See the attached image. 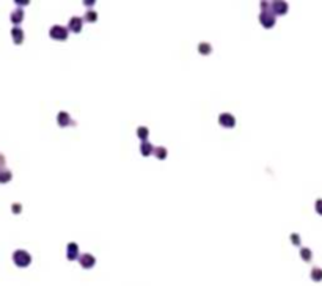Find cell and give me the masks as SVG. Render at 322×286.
Returning <instances> with one entry per match:
<instances>
[{
    "label": "cell",
    "mask_w": 322,
    "mask_h": 286,
    "mask_svg": "<svg viewBox=\"0 0 322 286\" xmlns=\"http://www.w3.org/2000/svg\"><path fill=\"white\" fill-rule=\"evenodd\" d=\"M13 211L14 212H20V204H13Z\"/></svg>",
    "instance_id": "obj_22"
},
{
    "label": "cell",
    "mask_w": 322,
    "mask_h": 286,
    "mask_svg": "<svg viewBox=\"0 0 322 286\" xmlns=\"http://www.w3.org/2000/svg\"><path fill=\"white\" fill-rule=\"evenodd\" d=\"M14 263L18 266H27V264H30V255L24 250H18L14 253Z\"/></svg>",
    "instance_id": "obj_4"
},
{
    "label": "cell",
    "mask_w": 322,
    "mask_h": 286,
    "mask_svg": "<svg viewBox=\"0 0 322 286\" xmlns=\"http://www.w3.org/2000/svg\"><path fill=\"white\" fill-rule=\"evenodd\" d=\"M272 13L275 16H283L288 13V3L286 2H272Z\"/></svg>",
    "instance_id": "obj_7"
},
{
    "label": "cell",
    "mask_w": 322,
    "mask_h": 286,
    "mask_svg": "<svg viewBox=\"0 0 322 286\" xmlns=\"http://www.w3.org/2000/svg\"><path fill=\"white\" fill-rule=\"evenodd\" d=\"M68 33H69V30L66 27H63V25H53L51 28V32H49V35L55 41H65L68 38Z\"/></svg>",
    "instance_id": "obj_1"
},
{
    "label": "cell",
    "mask_w": 322,
    "mask_h": 286,
    "mask_svg": "<svg viewBox=\"0 0 322 286\" xmlns=\"http://www.w3.org/2000/svg\"><path fill=\"white\" fill-rule=\"evenodd\" d=\"M291 241H292V244L294 245H300V237H299V234H291Z\"/></svg>",
    "instance_id": "obj_20"
},
{
    "label": "cell",
    "mask_w": 322,
    "mask_h": 286,
    "mask_svg": "<svg viewBox=\"0 0 322 286\" xmlns=\"http://www.w3.org/2000/svg\"><path fill=\"white\" fill-rule=\"evenodd\" d=\"M82 27H83V19L82 18H74L69 19V24H68V30L69 32H74V33H80L82 32Z\"/></svg>",
    "instance_id": "obj_6"
},
{
    "label": "cell",
    "mask_w": 322,
    "mask_h": 286,
    "mask_svg": "<svg viewBox=\"0 0 322 286\" xmlns=\"http://www.w3.org/2000/svg\"><path fill=\"white\" fill-rule=\"evenodd\" d=\"M311 277L314 280H321L322 278V271H321V269H314V271L311 272Z\"/></svg>",
    "instance_id": "obj_19"
},
{
    "label": "cell",
    "mask_w": 322,
    "mask_h": 286,
    "mask_svg": "<svg viewBox=\"0 0 322 286\" xmlns=\"http://www.w3.org/2000/svg\"><path fill=\"white\" fill-rule=\"evenodd\" d=\"M11 18H13V19H11L13 22H20V20L24 19V13L20 11V10H18V11L13 13V16H11Z\"/></svg>",
    "instance_id": "obj_16"
},
{
    "label": "cell",
    "mask_w": 322,
    "mask_h": 286,
    "mask_svg": "<svg viewBox=\"0 0 322 286\" xmlns=\"http://www.w3.org/2000/svg\"><path fill=\"white\" fill-rule=\"evenodd\" d=\"M259 22H261L262 27L272 28L275 25V22H277V19H275V14L272 11H262L259 14Z\"/></svg>",
    "instance_id": "obj_2"
},
{
    "label": "cell",
    "mask_w": 322,
    "mask_h": 286,
    "mask_svg": "<svg viewBox=\"0 0 322 286\" xmlns=\"http://www.w3.org/2000/svg\"><path fill=\"white\" fill-rule=\"evenodd\" d=\"M300 256L305 259V261H309L311 259V251H309L308 249H302L300 250Z\"/></svg>",
    "instance_id": "obj_17"
},
{
    "label": "cell",
    "mask_w": 322,
    "mask_h": 286,
    "mask_svg": "<svg viewBox=\"0 0 322 286\" xmlns=\"http://www.w3.org/2000/svg\"><path fill=\"white\" fill-rule=\"evenodd\" d=\"M219 124L225 129H231V128L236 126V118H234V115H231V113H228V112L220 113L219 115Z\"/></svg>",
    "instance_id": "obj_3"
},
{
    "label": "cell",
    "mask_w": 322,
    "mask_h": 286,
    "mask_svg": "<svg viewBox=\"0 0 322 286\" xmlns=\"http://www.w3.org/2000/svg\"><path fill=\"white\" fill-rule=\"evenodd\" d=\"M79 261H80V266H82V267L90 269V267H93V266H94L96 259H94V256H93V255L85 253V255H82L80 258H79Z\"/></svg>",
    "instance_id": "obj_8"
},
{
    "label": "cell",
    "mask_w": 322,
    "mask_h": 286,
    "mask_svg": "<svg viewBox=\"0 0 322 286\" xmlns=\"http://www.w3.org/2000/svg\"><path fill=\"white\" fill-rule=\"evenodd\" d=\"M8 179H11V173L10 171H2L0 173V182H6Z\"/></svg>",
    "instance_id": "obj_18"
},
{
    "label": "cell",
    "mask_w": 322,
    "mask_h": 286,
    "mask_svg": "<svg viewBox=\"0 0 322 286\" xmlns=\"http://www.w3.org/2000/svg\"><path fill=\"white\" fill-rule=\"evenodd\" d=\"M154 156L159 161H165L167 156H168V151H167L165 146H157V148H154Z\"/></svg>",
    "instance_id": "obj_11"
},
{
    "label": "cell",
    "mask_w": 322,
    "mask_h": 286,
    "mask_svg": "<svg viewBox=\"0 0 322 286\" xmlns=\"http://www.w3.org/2000/svg\"><path fill=\"white\" fill-rule=\"evenodd\" d=\"M66 256H68L69 261L80 258V256H79V245H77L76 242H69V244H68V253H66Z\"/></svg>",
    "instance_id": "obj_9"
},
{
    "label": "cell",
    "mask_w": 322,
    "mask_h": 286,
    "mask_svg": "<svg viewBox=\"0 0 322 286\" xmlns=\"http://www.w3.org/2000/svg\"><path fill=\"white\" fill-rule=\"evenodd\" d=\"M13 38H14L16 44L22 43V39H24V32L20 30V28H14V30H13Z\"/></svg>",
    "instance_id": "obj_15"
},
{
    "label": "cell",
    "mask_w": 322,
    "mask_h": 286,
    "mask_svg": "<svg viewBox=\"0 0 322 286\" xmlns=\"http://www.w3.org/2000/svg\"><path fill=\"white\" fill-rule=\"evenodd\" d=\"M198 52L201 54V55H209V54L212 52V47L209 43H200L198 44Z\"/></svg>",
    "instance_id": "obj_14"
},
{
    "label": "cell",
    "mask_w": 322,
    "mask_h": 286,
    "mask_svg": "<svg viewBox=\"0 0 322 286\" xmlns=\"http://www.w3.org/2000/svg\"><path fill=\"white\" fill-rule=\"evenodd\" d=\"M83 20H85V22H90V24L96 22V20H98V13L93 11V10H88L85 13V16H83Z\"/></svg>",
    "instance_id": "obj_13"
},
{
    "label": "cell",
    "mask_w": 322,
    "mask_h": 286,
    "mask_svg": "<svg viewBox=\"0 0 322 286\" xmlns=\"http://www.w3.org/2000/svg\"><path fill=\"white\" fill-rule=\"evenodd\" d=\"M137 137H139L141 142H146V138L149 137V129H148V128H145V126H140V128H137Z\"/></svg>",
    "instance_id": "obj_12"
},
{
    "label": "cell",
    "mask_w": 322,
    "mask_h": 286,
    "mask_svg": "<svg viewBox=\"0 0 322 286\" xmlns=\"http://www.w3.org/2000/svg\"><path fill=\"white\" fill-rule=\"evenodd\" d=\"M57 123H58V126H60V128H66V126H76V121L71 120L69 113H66V112H60V113H58V115H57Z\"/></svg>",
    "instance_id": "obj_5"
},
{
    "label": "cell",
    "mask_w": 322,
    "mask_h": 286,
    "mask_svg": "<svg viewBox=\"0 0 322 286\" xmlns=\"http://www.w3.org/2000/svg\"><path fill=\"white\" fill-rule=\"evenodd\" d=\"M140 153L143 154V156H151V154H154V146H153V143H149L148 140H146V142H141V145H140Z\"/></svg>",
    "instance_id": "obj_10"
},
{
    "label": "cell",
    "mask_w": 322,
    "mask_h": 286,
    "mask_svg": "<svg viewBox=\"0 0 322 286\" xmlns=\"http://www.w3.org/2000/svg\"><path fill=\"white\" fill-rule=\"evenodd\" d=\"M316 211L322 216V200H317V201H316Z\"/></svg>",
    "instance_id": "obj_21"
}]
</instances>
